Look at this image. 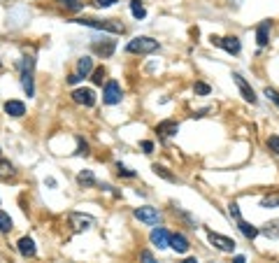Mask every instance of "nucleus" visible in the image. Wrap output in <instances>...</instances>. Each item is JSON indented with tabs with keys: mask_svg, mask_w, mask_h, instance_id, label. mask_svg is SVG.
<instances>
[{
	"mask_svg": "<svg viewBox=\"0 0 279 263\" xmlns=\"http://www.w3.org/2000/svg\"><path fill=\"white\" fill-rule=\"evenodd\" d=\"M0 70H2V63H0Z\"/></svg>",
	"mask_w": 279,
	"mask_h": 263,
	"instance_id": "obj_41",
	"label": "nucleus"
},
{
	"mask_svg": "<svg viewBox=\"0 0 279 263\" xmlns=\"http://www.w3.org/2000/svg\"><path fill=\"white\" fill-rule=\"evenodd\" d=\"M270 21H263L261 26L256 28V42H258V47H265L268 44V35H270Z\"/></svg>",
	"mask_w": 279,
	"mask_h": 263,
	"instance_id": "obj_17",
	"label": "nucleus"
},
{
	"mask_svg": "<svg viewBox=\"0 0 279 263\" xmlns=\"http://www.w3.org/2000/svg\"><path fill=\"white\" fill-rule=\"evenodd\" d=\"M116 173H119L121 177H128V179L138 177V175H135V170H131V168H126V166H121V163H116Z\"/></svg>",
	"mask_w": 279,
	"mask_h": 263,
	"instance_id": "obj_30",
	"label": "nucleus"
},
{
	"mask_svg": "<svg viewBox=\"0 0 279 263\" xmlns=\"http://www.w3.org/2000/svg\"><path fill=\"white\" fill-rule=\"evenodd\" d=\"M5 112L9 114V117H24V114H26V105H24V103H21V100H7V103H5Z\"/></svg>",
	"mask_w": 279,
	"mask_h": 263,
	"instance_id": "obj_16",
	"label": "nucleus"
},
{
	"mask_svg": "<svg viewBox=\"0 0 279 263\" xmlns=\"http://www.w3.org/2000/svg\"><path fill=\"white\" fill-rule=\"evenodd\" d=\"M233 82L237 84V88H240V93H242V98L247 100V103H251V105L258 103V98H256V93H253V88L247 84V79H244L240 72H233Z\"/></svg>",
	"mask_w": 279,
	"mask_h": 263,
	"instance_id": "obj_9",
	"label": "nucleus"
},
{
	"mask_svg": "<svg viewBox=\"0 0 279 263\" xmlns=\"http://www.w3.org/2000/svg\"><path fill=\"white\" fill-rule=\"evenodd\" d=\"M79 79H82V77H79L77 72H75V75H70V77H68V84H77Z\"/></svg>",
	"mask_w": 279,
	"mask_h": 263,
	"instance_id": "obj_38",
	"label": "nucleus"
},
{
	"mask_svg": "<svg viewBox=\"0 0 279 263\" xmlns=\"http://www.w3.org/2000/svg\"><path fill=\"white\" fill-rule=\"evenodd\" d=\"M209 237V242L217 247V249H221V252H228V254H233L235 252V240L233 237H226V235H221V233H214V231H209L207 233Z\"/></svg>",
	"mask_w": 279,
	"mask_h": 263,
	"instance_id": "obj_6",
	"label": "nucleus"
},
{
	"mask_svg": "<svg viewBox=\"0 0 279 263\" xmlns=\"http://www.w3.org/2000/svg\"><path fill=\"white\" fill-rule=\"evenodd\" d=\"M72 100L77 103V105H84V107H93L96 105V93L91 91V88H75L72 91Z\"/></svg>",
	"mask_w": 279,
	"mask_h": 263,
	"instance_id": "obj_10",
	"label": "nucleus"
},
{
	"mask_svg": "<svg viewBox=\"0 0 279 263\" xmlns=\"http://www.w3.org/2000/svg\"><path fill=\"white\" fill-rule=\"evenodd\" d=\"M156 131L163 135V138H172V135H177V131H179V123L172 121V119H166V121H161L156 126Z\"/></svg>",
	"mask_w": 279,
	"mask_h": 263,
	"instance_id": "obj_15",
	"label": "nucleus"
},
{
	"mask_svg": "<svg viewBox=\"0 0 279 263\" xmlns=\"http://www.w3.org/2000/svg\"><path fill=\"white\" fill-rule=\"evenodd\" d=\"M12 219H9V214H5V212L0 210V233H9L12 231Z\"/></svg>",
	"mask_w": 279,
	"mask_h": 263,
	"instance_id": "obj_27",
	"label": "nucleus"
},
{
	"mask_svg": "<svg viewBox=\"0 0 279 263\" xmlns=\"http://www.w3.org/2000/svg\"><path fill=\"white\" fill-rule=\"evenodd\" d=\"M279 205V193H272V196H265L261 201V207L263 210H270V207H277Z\"/></svg>",
	"mask_w": 279,
	"mask_h": 263,
	"instance_id": "obj_26",
	"label": "nucleus"
},
{
	"mask_svg": "<svg viewBox=\"0 0 279 263\" xmlns=\"http://www.w3.org/2000/svg\"><path fill=\"white\" fill-rule=\"evenodd\" d=\"M170 247H172L177 254H186L191 245H189L186 235H182V233H174V235H170Z\"/></svg>",
	"mask_w": 279,
	"mask_h": 263,
	"instance_id": "obj_14",
	"label": "nucleus"
},
{
	"mask_svg": "<svg viewBox=\"0 0 279 263\" xmlns=\"http://www.w3.org/2000/svg\"><path fill=\"white\" fill-rule=\"evenodd\" d=\"M265 96H268V100H272V103H275V105L279 107V93L275 91V88L268 87V88H265Z\"/></svg>",
	"mask_w": 279,
	"mask_h": 263,
	"instance_id": "obj_33",
	"label": "nucleus"
},
{
	"mask_svg": "<svg viewBox=\"0 0 279 263\" xmlns=\"http://www.w3.org/2000/svg\"><path fill=\"white\" fill-rule=\"evenodd\" d=\"M228 214H230L233 219H240V217H242V214H240V205H237V203H230V205H228Z\"/></svg>",
	"mask_w": 279,
	"mask_h": 263,
	"instance_id": "obj_32",
	"label": "nucleus"
},
{
	"mask_svg": "<svg viewBox=\"0 0 279 263\" xmlns=\"http://www.w3.org/2000/svg\"><path fill=\"white\" fill-rule=\"evenodd\" d=\"M158 49V40L154 37H147V35H140V37H133L126 52L128 54H154Z\"/></svg>",
	"mask_w": 279,
	"mask_h": 263,
	"instance_id": "obj_3",
	"label": "nucleus"
},
{
	"mask_svg": "<svg viewBox=\"0 0 279 263\" xmlns=\"http://www.w3.org/2000/svg\"><path fill=\"white\" fill-rule=\"evenodd\" d=\"M91 70H93V58L91 56H82L77 61V75L79 77H86Z\"/></svg>",
	"mask_w": 279,
	"mask_h": 263,
	"instance_id": "obj_19",
	"label": "nucleus"
},
{
	"mask_svg": "<svg viewBox=\"0 0 279 263\" xmlns=\"http://www.w3.org/2000/svg\"><path fill=\"white\" fill-rule=\"evenodd\" d=\"M131 12L135 19H144L147 17V9H144V5L140 2V0H131Z\"/></svg>",
	"mask_w": 279,
	"mask_h": 263,
	"instance_id": "obj_24",
	"label": "nucleus"
},
{
	"mask_svg": "<svg viewBox=\"0 0 279 263\" xmlns=\"http://www.w3.org/2000/svg\"><path fill=\"white\" fill-rule=\"evenodd\" d=\"M212 40V44H217V47H221V49H226L228 54H240V49H242V42L237 40V37H219V35H212L209 37Z\"/></svg>",
	"mask_w": 279,
	"mask_h": 263,
	"instance_id": "obj_8",
	"label": "nucleus"
},
{
	"mask_svg": "<svg viewBox=\"0 0 279 263\" xmlns=\"http://www.w3.org/2000/svg\"><path fill=\"white\" fill-rule=\"evenodd\" d=\"M77 184L84 186V189H86V186H96V184H98V182H96V175H93L91 170H82V173L77 175Z\"/></svg>",
	"mask_w": 279,
	"mask_h": 263,
	"instance_id": "obj_20",
	"label": "nucleus"
},
{
	"mask_svg": "<svg viewBox=\"0 0 279 263\" xmlns=\"http://www.w3.org/2000/svg\"><path fill=\"white\" fill-rule=\"evenodd\" d=\"M268 149H270L275 156H279V135H270V138H268Z\"/></svg>",
	"mask_w": 279,
	"mask_h": 263,
	"instance_id": "obj_28",
	"label": "nucleus"
},
{
	"mask_svg": "<svg viewBox=\"0 0 279 263\" xmlns=\"http://www.w3.org/2000/svg\"><path fill=\"white\" fill-rule=\"evenodd\" d=\"M151 170H154V173H156L158 177H163V179H167V182H177V177H174L172 173H170V170H167V168L158 166V163H156V166H154V168H151Z\"/></svg>",
	"mask_w": 279,
	"mask_h": 263,
	"instance_id": "obj_25",
	"label": "nucleus"
},
{
	"mask_svg": "<svg viewBox=\"0 0 279 263\" xmlns=\"http://www.w3.org/2000/svg\"><path fill=\"white\" fill-rule=\"evenodd\" d=\"M235 221H237V228L242 231V235L247 237V240H253V237L258 235V228H256V226H251L249 221H244L242 217H240V219H235Z\"/></svg>",
	"mask_w": 279,
	"mask_h": 263,
	"instance_id": "obj_18",
	"label": "nucleus"
},
{
	"mask_svg": "<svg viewBox=\"0 0 279 263\" xmlns=\"http://www.w3.org/2000/svg\"><path fill=\"white\" fill-rule=\"evenodd\" d=\"M142 149H144V154H151V151H154V142L144 140V142H142Z\"/></svg>",
	"mask_w": 279,
	"mask_h": 263,
	"instance_id": "obj_37",
	"label": "nucleus"
},
{
	"mask_svg": "<svg viewBox=\"0 0 279 263\" xmlns=\"http://www.w3.org/2000/svg\"><path fill=\"white\" fill-rule=\"evenodd\" d=\"M135 217H138L142 224H147V226H156L158 221H161V212H158L156 207L144 205V207H138V210H135Z\"/></svg>",
	"mask_w": 279,
	"mask_h": 263,
	"instance_id": "obj_7",
	"label": "nucleus"
},
{
	"mask_svg": "<svg viewBox=\"0 0 279 263\" xmlns=\"http://www.w3.org/2000/svg\"><path fill=\"white\" fill-rule=\"evenodd\" d=\"M140 261L142 263H156V259L151 256V252H142V254H140Z\"/></svg>",
	"mask_w": 279,
	"mask_h": 263,
	"instance_id": "obj_36",
	"label": "nucleus"
},
{
	"mask_svg": "<svg viewBox=\"0 0 279 263\" xmlns=\"http://www.w3.org/2000/svg\"><path fill=\"white\" fill-rule=\"evenodd\" d=\"M77 145H79V147H77V154H79V156H86V154H88V145L82 140V138L77 140Z\"/></svg>",
	"mask_w": 279,
	"mask_h": 263,
	"instance_id": "obj_34",
	"label": "nucleus"
},
{
	"mask_svg": "<svg viewBox=\"0 0 279 263\" xmlns=\"http://www.w3.org/2000/svg\"><path fill=\"white\" fill-rule=\"evenodd\" d=\"M61 7L70 9V12H79V9H84V2L82 0H56Z\"/></svg>",
	"mask_w": 279,
	"mask_h": 263,
	"instance_id": "obj_23",
	"label": "nucleus"
},
{
	"mask_svg": "<svg viewBox=\"0 0 279 263\" xmlns=\"http://www.w3.org/2000/svg\"><path fill=\"white\" fill-rule=\"evenodd\" d=\"M121 87H119V82H114L110 79L107 84H105V91H103V103L105 105H116V103H121Z\"/></svg>",
	"mask_w": 279,
	"mask_h": 263,
	"instance_id": "obj_5",
	"label": "nucleus"
},
{
	"mask_svg": "<svg viewBox=\"0 0 279 263\" xmlns=\"http://www.w3.org/2000/svg\"><path fill=\"white\" fill-rule=\"evenodd\" d=\"M105 75H107V72H105V68H96V70H93V84H96V87H100V84H103V79H105Z\"/></svg>",
	"mask_w": 279,
	"mask_h": 263,
	"instance_id": "obj_31",
	"label": "nucleus"
},
{
	"mask_svg": "<svg viewBox=\"0 0 279 263\" xmlns=\"http://www.w3.org/2000/svg\"><path fill=\"white\" fill-rule=\"evenodd\" d=\"M17 249H19V254L26 256V259H33V256L37 254V247H35V242L30 237H21L17 242Z\"/></svg>",
	"mask_w": 279,
	"mask_h": 263,
	"instance_id": "obj_13",
	"label": "nucleus"
},
{
	"mask_svg": "<svg viewBox=\"0 0 279 263\" xmlns=\"http://www.w3.org/2000/svg\"><path fill=\"white\" fill-rule=\"evenodd\" d=\"M114 2H119V0H93L96 7H112Z\"/></svg>",
	"mask_w": 279,
	"mask_h": 263,
	"instance_id": "obj_35",
	"label": "nucleus"
},
{
	"mask_svg": "<svg viewBox=\"0 0 279 263\" xmlns=\"http://www.w3.org/2000/svg\"><path fill=\"white\" fill-rule=\"evenodd\" d=\"M77 24L88 28H98V30H110V33H123L126 26L116 19H77Z\"/></svg>",
	"mask_w": 279,
	"mask_h": 263,
	"instance_id": "obj_2",
	"label": "nucleus"
},
{
	"mask_svg": "<svg viewBox=\"0 0 279 263\" xmlns=\"http://www.w3.org/2000/svg\"><path fill=\"white\" fill-rule=\"evenodd\" d=\"M14 175H17L14 166L9 161H5V158H0V179H12Z\"/></svg>",
	"mask_w": 279,
	"mask_h": 263,
	"instance_id": "obj_22",
	"label": "nucleus"
},
{
	"mask_svg": "<svg viewBox=\"0 0 279 263\" xmlns=\"http://www.w3.org/2000/svg\"><path fill=\"white\" fill-rule=\"evenodd\" d=\"M70 226L75 228L77 233H82V231H88V228L96 226V219L91 217V214H82V212H70Z\"/></svg>",
	"mask_w": 279,
	"mask_h": 263,
	"instance_id": "obj_4",
	"label": "nucleus"
},
{
	"mask_svg": "<svg viewBox=\"0 0 279 263\" xmlns=\"http://www.w3.org/2000/svg\"><path fill=\"white\" fill-rule=\"evenodd\" d=\"M182 263H198V261H195V259H184Z\"/></svg>",
	"mask_w": 279,
	"mask_h": 263,
	"instance_id": "obj_40",
	"label": "nucleus"
},
{
	"mask_svg": "<svg viewBox=\"0 0 279 263\" xmlns=\"http://www.w3.org/2000/svg\"><path fill=\"white\" fill-rule=\"evenodd\" d=\"M258 233H263L265 237H279V221H268V224H263V228H258Z\"/></svg>",
	"mask_w": 279,
	"mask_h": 263,
	"instance_id": "obj_21",
	"label": "nucleus"
},
{
	"mask_svg": "<svg viewBox=\"0 0 279 263\" xmlns=\"http://www.w3.org/2000/svg\"><path fill=\"white\" fill-rule=\"evenodd\" d=\"M33 72H35V58L33 56H24L19 63V75H21V87L26 91L28 98L35 96V84H33Z\"/></svg>",
	"mask_w": 279,
	"mask_h": 263,
	"instance_id": "obj_1",
	"label": "nucleus"
},
{
	"mask_svg": "<svg viewBox=\"0 0 279 263\" xmlns=\"http://www.w3.org/2000/svg\"><path fill=\"white\" fill-rule=\"evenodd\" d=\"M233 263H247V259H244V256H235V259H233Z\"/></svg>",
	"mask_w": 279,
	"mask_h": 263,
	"instance_id": "obj_39",
	"label": "nucleus"
},
{
	"mask_svg": "<svg viewBox=\"0 0 279 263\" xmlns=\"http://www.w3.org/2000/svg\"><path fill=\"white\" fill-rule=\"evenodd\" d=\"M151 242H154L158 249H166V247H170V233L161 226L154 228V231H151Z\"/></svg>",
	"mask_w": 279,
	"mask_h": 263,
	"instance_id": "obj_11",
	"label": "nucleus"
},
{
	"mask_svg": "<svg viewBox=\"0 0 279 263\" xmlns=\"http://www.w3.org/2000/svg\"><path fill=\"white\" fill-rule=\"evenodd\" d=\"M193 91H195V96H207L212 88H209V84H205V82H195Z\"/></svg>",
	"mask_w": 279,
	"mask_h": 263,
	"instance_id": "obj_29",
	"label": "nucleus"
},
{
	"mask_svg": "<svg viewBox=\"0 0 279 263\" xmlns=\"http://www.w3.org/2000/svg\"><path fill=\"white\" fill-rule=\"evenodd\" d=\"M91 49L98 54V56H103V58H110L116 49V42L114 40H105V42H93L91 44Z\"/></svg>",
	"mask_w": 279,
	"mask_h": 263,
	"instance_id": "obj_12",
	"label": "nucleus"
}]
</instances>
